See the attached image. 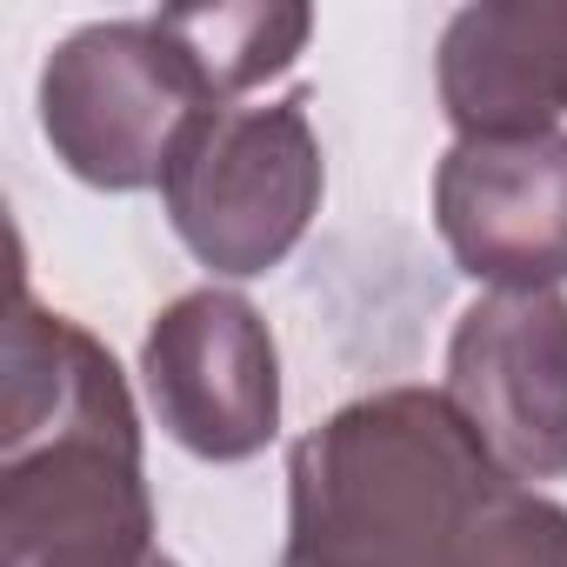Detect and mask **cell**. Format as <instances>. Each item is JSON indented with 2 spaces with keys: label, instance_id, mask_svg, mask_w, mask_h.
Wrapping results in <instances>:
<instances>
[{
  "label": "cell",
  "instance_id": "6da1fadb",
  "mask_svg": "<svg viewBox=\"0 0 567 567\" xmlns=\"http://www.w3.org/2000/svg\"><path fill=\"white\" fill-rule=\"evenodd\" d=\"M280 567H567V507L507 474L447 388H381L288 447Z\"/></svg>",
  "mask_w": 567,
  "mask_h": 567
},
{
  "label": "cell",
  "instance_id": "7a4b0ae2",
  "mask_svg": "<svg viewBox=\"0 0 567 567\" xmlns=\"http://www.w3.org/2000/svg\"><path fill=\"white\" fill-rule=\"evenodd\" d=\"M0 567H181L154 540L127 374L28 288L8 321Z\"/></svg>",
  "mask_w": 567,
  "mask_h": 567
},
{
  "label": "cell",
  "instance_id": "3957f363",
  "mask_svg": "<svg viewBox=\"0 0 567 567\" xmlns=\"http://www.w3.org/2000/svg\"><path fill=\"white\" fill-rule=\"evenodd\" d=\"M321 187L328 167L308 94H288L267 107L200 114L161 174V207L200 267L220 280H254L301 247L321 214Z\"/></svg>",
  "mask_w": 567,
  "mask_h": 567
},
{
  "label": "cell",
  "instance_id": "277c9868",
  "mask_svg": "<svg viewBox=\"0 0 567 567\" xmlns=\"http://www.w3.org/2000/svg\"><path fill=\"white\" fill-rule=\"evenodd\" d=\"M200 114H214V94L161 14L94 21L41 68V134L54 161L101 194L161 187L181 134Z\"/></svg>",
  "mask_w": 567,
  "mask_h": 567
},
{
  "label": "cell",
  "instance_id": "5b68a950",
  "mask_svg": "<svg viewBox=\"0 0 567 567\" xmlns=\"http://www.w3.org/2000/svg\"><path fill=\"white\" fill-rule=\"evenodd\" d=\"M141 381L161 427L214 467L254 461L280 434V354L254 301L194 288L167 301L141 341Z\"/></svg>",
  "mask_w": 567,
  "mask_h": 567
},
{
  "label": "cell",
  "instance_id": "8992f818",
  "mask_svg": "<svg viewBox=\"0 0 567 567\" xmlns=\"http://www.w3.org/2000/svg\"><path fill=\"white\" fill-rule=\"evenodd\" d=\"M447 401L520 481H567V295L487 288L447 341Z\"/></svg>",
  "mask_w": 567,
  "mask_h": 567
},
{
  "label": "cell",
  "instance_id": "52a82bcc",
  "mask_svg": "<svg viewBox=\"0 0 567 567\" xmlns=\"http://www.w3.org/2000/svg\"><path fill=\"white\" fill-rule=\"evenodd\" d=\"M434 227L487 288L567 280V134L454 141L434 167Z\"/></svg>",
  "mask_w": 567,
  "mask_h": 567
},
{
  "label": "cell",
  "instance_id": "ba28073f",
  "mask_svg": "<svg viewBox=\"0 0 567 567\" xmlns=\"http://www.w3.org/2000/svg\"><path fill=\"white\" fill-rule=\"evenodd\" d=\"M441 114L461 141H527L567 121V0H481L441 34Z\"/></svg>",
  "mask_w": 567,
  "mask_h": 567
},
{
  "label": "cell",
  "instance_id": "9c48e42d",
  "mask_svg": "<svg viewBox=\"0 0 567 567\" xmlns=\"http://www.w3.org/2000/svg\"><path fill=\"white\" fill-rule=\"evenodd\" d=\"M161 28L200 68L214 107H234L260 81L288 74L315 34V14L295 0H234V8H167Z\"/></svg>",
  "mask_w": 567,
  "mask_h": 567
}]
</instances>
